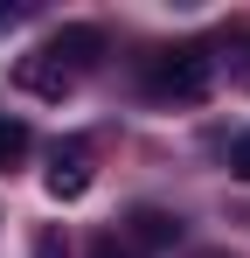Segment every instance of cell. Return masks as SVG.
<instances>
[{
  "instance_id": "obj_6",
  "label": "cell",
  "mask_w": 250,
  "mask_h": 258,
  "mask_svg": "<svg viewBox=\"0 0 250 258\" xmlns=\"http://www.w3.org/2000/svg\"><path fill=\"white\" fill-rule=\"evenodd\" d=\"M28 147H35V133H28V119L0 112V174H7V168H21V161H28Z\"/></svg>"
},
{
  "instance_id": "obj_10",
  "label": "cell",
  "mask_w": 250,
  "mask_h": 258,
  "mask_svg": "<svg viewBox=\"0 0 250 258\" xmlns=\"http://www.w3.org/2000/svg\"><path fill=\"white\" fill-rule=\"evenodd\" d=\"M202 258H229V251H202Z\"/></svg>"
},
{
  "instance_id": "obj_2",
  "label": "cell",
  "mask_w": 250,
  "mask_h": 258,
  "mask_svg": "<svg viewBox=\"0 0 250 258\" xmlns=\"http://www.w3.org/2000/svg\"><path fill=\"white\" fill-rule=\"evenodd\" d=\"M118 244H125V251H174V244H181V216H174V210H153V203H139V210L125 216Z\"/></svg>"
},
{
  "instance_id": "obj_8",
  "label": "cell",
  "mask_w": 250,
  "mask_h": 258,
  "mask_svg": "<svg viewBox=\"0 0 250 258\" xmlns=\"http://www.w3.org/2000/svg\"><path fill=\"white\" fill-rule=\"evenodd\" d=\"M229 174H236V181H250V133L229 147Z\"/></svg>"
},
{
  "instance_id": "obj_9",
  "label": "cell",
  "mask_w": 250,
  "mask_h": 258,
  "mask_svg": "<svg viewBox=\"0 0 250 258\" xmlns=\"http://www.w3.org/2000/svg\"><path fill=\"white\" fill-rule=\"evenodd\" d=\"M90 258H132V251H125L118 237H97V244H90Z\"/></svg>"
},
{
  "instance_id": "obj_1",
  "label": "cell",
  "mask_w": 250,
  "mask_h": 258,
  "mask_svg": "<svg viewBox=\"0 0 250 258\" xmlns=\"http://www.w3.org/2000/svg\"><path fill=\"white\" fill-rule=\"evenodd\" d=\"M208 91H215V56H208L202 42L160 49V56L146 63V98H160V105H202Z\"/></svg>"
},
{
  "instance_id": "obj_7",
  "label": "cell",
  "mask_w": 250,
  "mask_h": 258,
  "mask_svg": "<svg viewBox=\"0 0 250 258\" xmlns=\"http://www.w3.org/2000/svg\"><path fill=\"white\" fill-rule=\"evenodd\" d=\"M35 258H70V244H63V230H42V237H35Z\"/></svg>"
},
{
  "instance_id": "obj_5",
  "label": "cell",
  "mask_w": 250,
  "mask_h": 258,
  "mask_svg": "<svg viewBox=\"0 0 250 258\" xmlns=\"http://www.w3.org/2000/svg\"><path fill=\"white\" fill-rule=\"evenodd\" d=\"M14 84L28 91V98H70V84H77V77H70V70H63L56 56H42V49H28V56L14 63Z\"/></svg>"
},
{
  "instance_id": "obj_4",
  "label": "cell",
  "mask_w": 250,
  "mask_h": 258,
  "mask_svg": "<svg viewBox=\"0 0 250 258\" xmlns=\"http://www.w3.org/2000/svg\"><path fill=\"white\" fill-rule=\"evenodd\" d=\"M90 181H97L90 147H83V140L56 147V161H49V196H56V203H77V196H90Z\"/></svg>"
},
{
  "instance_id": "obj_3",
  "label": "cell",
  "mask_w": 250,
  "mask_h": 258,
  "mask_svg": "<svg viewBox=\"0 0 250 258\" xmlns=\"http://www.w3.org/2000/svg\"><path fill=\"white\" fill-rule=\"evenodd\" d=\"M42 56H56L70 77H83V70H97V56H104V28H90V21H70V28H56V35L42 42Z\"/></svg>"
}]
</instances>
